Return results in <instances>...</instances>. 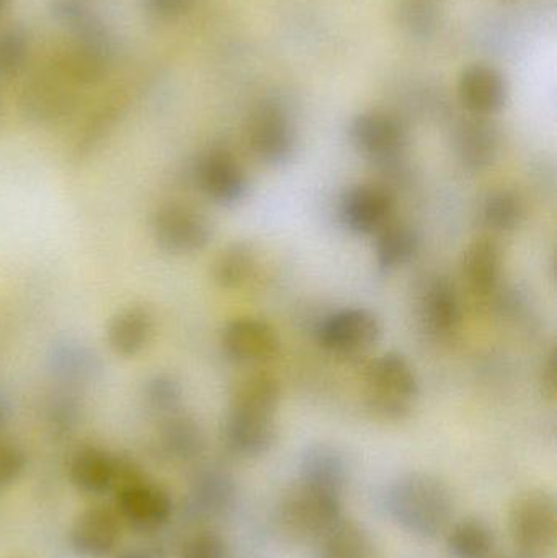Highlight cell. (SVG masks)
Wrapping results in <instances>:
<instances>
[{"mask_svg":"<svg viewBox=\"0 0 557 558\" xmlns=\"http://www.w3.org/2000/svg\"><path fill=\"white\" fill-rule=\"evenodd\" d=\"M281 387L271 374L257 373L244 377L232 392L225 423L228 448L242 458H258L277 441V413Z\"/></svg>","mask_w":557,"mask_h":558,"instance_id":"cell-1","label":"cell"},{"mask_svg":"<svg viewBox=\"0 0 557 558\" xmlns=\"http://www.w3.org/2000/svg\"><path fill=\"white\" fill-rule=\"evenodd\" d=\"M386 508L399 527L412 536L432 539L453 518V492L437 475L411 472L389 485Z\"/></svg>","mask_w":557,"mask_h":558,"instance_id":"cell-2","label":"cell"},{"mask_svg":"<svg viewBox=\"0 0 557 558\" xmlns=\"http://www.w3.org/2000/svg\"><path fill=\"white\" fill-rule=\"evenodd\" d=\"M419 396L417 374L402 354H382L363 369V399L376 418L385 422L408 418Z\"/></svg>","mask_w":557,"mask_h":558,"instance_id":"cell-3","label":"cell"},{"mask_svg":"<svg viewBox=\"0 0 557 558\" xmlns=\"http://www.w3.org/2000/svg\"><path fill=\"white\" fill-rule=\"evenodd\" d=\"M153 238L170 255H195L215 238V226L205 211L190 203H164L154 213Z\"/></svg>","mask_w":557,"mask_h":558,"instance_id":"cell-4","label":"cell"},{"mask_svg":"<svg viewBox=\"0 0 557 558\" xmlns=\"http://www.w3.org/2000/svg\"><path fill=\"white\" fill-rule=\"evenodd\" d=\"M510 534L526 557L552 553L557 539L555 498L542 490L520 495L510 510Z\"/></svg>","mask_w":557,"mask_h":558,"instance_id":"cell-5","label":"cell"},{"mask_svg":"<svg viewBox=\"0 0 557 558\" xmlns=\"http://www.w3.org/2000/svg\"><path fill=\"white\" fill-rule=\"evenodd\" d=\"M349 137L356 153L379 166H395L408 149V130L386 111H363L350 121Z\"/></svg>","mask_w":557,"mask_h":558,"instance_id":"cell-6","label":"cell"},{"mask_svg":"<svg viewBox=\"0 0 557 558\" xmlns=\"http://www.w3.org/2000/svg\"><path fill=\"white\" fill-rule=\"evenodd\" d=\"M249 146L261 162L283 167L296 156L298 133L288 111L274 101L262 104L249 120Z\"/></svg>","mask_w":557,"mask_h":558,"instance_id":"cell-7","label":"cell"},{"mask_svg":"<svg viewBox=\"0 0 557 558\" xmlns=\"http://www.w3.org/2000/svg\"><path fill=\"white\" fill-rule=\"evenodd\" d=\"M382 338V324L365 307H347L332 312L320 322L317 340L329 353L360 356L368 353Z\"/></svg>","mask_w":557,"mask_h":558,"instance_id":"cell-8","label":"cell"},{"mask_svg":"<svg viewBox=\"0 0 557 558\" xmlns=\"http://www.w3.org/2000/svg\"><path fill=\"white\" fill-rule=\"evenodd\" d=\"M342 498L296 484L278 507V521L293 536H323L342 520Z\"/></svg>","mask_w":557,"mask_h":558,"instance_id":"cell-9","label":"cell"},{"mask_svg":"<svg viewBox=\"0 0 557 558\" xmlns=\"http://www.w3.org/2000/svg\"><path fill=\"white\" fill-rule=\"evenodd\" d=\"M199 192L222 208H234L247 198L251 182L234 154L209 149L196 160L193 169Z\"/></svg>","mask_w":557,"mask_h":558,"instance_id":"cell-10","label":"cell"},{"mask_svg":"<svg viewBox=\"0 0 557 558\" xmlns=\"http://www.w3.org/2000/svg\"><path fill=\"white\" fill-rule=\"evenodd\" d=\"M221 347L228 360L239 366H264L278 356L281 340L270 322L238 317L222 328Z\"/></svg>","mask_w":557,"mask_h":558,"instance_id":"cell-11","label":"cell"},{"mask_svg":"<svg viewBox=\"0 0 557 558\" xmlns=\"http://www.w3.org/2000/svg\"><path fill=\"white\" fill-rule=\"evenodd\" d=\"M395 209V195L388 186L359 183L343 193L339 216L347 231L352 234L375 235L392 221Z\"/></svg>","mask_w":557,"mask_h":558,"instance_id":"cell-12","label":"cell"},{"mask_svg":"<svg viewBox=\"0 0 557 558\" xmlns=\"http://www.w3.org/2000/svg\"><path fill=\"white\" fill-rule=\"evenodd\" d=\"M417 315L422 327L432 337H451L460 328L463 317L455 286L444 277L428 278L419 291Z\"/></svg>","mask_w":557,"mask_h":558,"instance_id":"cell-13","label":"cell"},{"mask_svg":"<svg viewBox=\"0 0 557 558\" xmlns=\"http://www.w3.org/2000/svg\"><path fill=\"white\" fill-rule=\"evenodd\" d=\"M461 104L474 117L491 118L499 113L509 100V84L499 69L474 64L464 69L458 82Z\"/></svg>","mask_w":557,"mask_h":558,"instance_id":"cell-14","label":"cell"},{"mask_svg":"<svg viewBox=\"0 0 557 558\" xmlns=\"http://www.w3.org/2000/svg\"><path fill=\"white\" fill-rule=\"evenodd\" d=\"M453 150L458 162L464 169L470 172H484L499 157V130L489 118L470 114L455 128Z\"/></svg>","mask_w":557,"mask_h":558,"instance_id":"cell-15","label":"cell"},{"mask_svg":"<svg viewBox=\"0 0 557 558\" xmlns=\"http://www.w3.org/2000/svg\"><path fill=\"white\" fill-rule=\"evenodd\" d=\"M46 366L58 383L69 387L95 383L104 371L97 351L77 338L56 340L46 354Z\"/></svg>","mask_w":557,"mask_h":558,"instance_id":"cell-16","label":"cell"},{"mask_svg":"<svg viewBox=\"0 0 557 558\" xmlns=\"http://www.w3.org/2000/svg\"><path fill=\"white\" fill-rule=\"evenodd\" d=\"M117 507L123 520L141 531L162 526L172 514V500L162 488L137 481L123 485Z\"/></svg>","mask_w":557,"mask_h":558,"instance_id":"cell-17","label":"cell"},{"mask_svg":"<svg viewBox=\"0 0 557 558\" xmlns=\"http://www.w3.org/2000/svg\"><path fill=\"white\" fill-rule=\"evenodd\" d=\"M347 474L349 469L342 452L336 446L320 442L307 448L301 458L298 484L342 498Z\"/></svg>","mask_w":557,"mask_h":558,"instance_id":"cell-18","label":"cell"},{"mask_svg":"<svg viewBox=\"0 0 557 558\" xmlns=\"http://www.w3.org/2000/svg\"><path fill=\"white\" fill-rule=\"evenodd\" d=\"M156 335V317L143 305L121 308L107 327V341L117 356L130 360L140 356Z\"/></svg>","mask_w":557,"mask_h":558,"instance_id":"cell-19","label":"cell"},{"mask_svg":"<svg viewBox=\"0 0 557 558\" xmlns=\"http://www.w3.org/2000/svg\"><path fill=\"white\" fill-rule=\"evenodd\" d=\"M120 539L118 520L107 508H90L75 520L71 530L72 550L85 558L110 556Z\"/></svg>","mask_w":557,"mask_h":558,"instance_id":"cell-20","label":"cell"},{"mask_svg":"<svg viewBox=\"0 0 557 558\" xmlns=\"http://www.w3.org/2000/svg\"><path fill=\"white\" fill-rule=\"evenodd\" d=\"M461 268H463L464 279L476 294H493L502 279V247L496 239H476L464 251Z\"/></svg>","mask_w":557,"mask_h":558,"instance_id":"cell-21","label":"cell"},{"mask_svg":"<svg viewBox=\"0 0 557 558\" xmlns=\"http://www.w3.org/2000/svg\"><path fill=\"white\" fill-rule=\"evenodd\" d=\"M120 462L94 446L78 449L69 465V477L78 490L100 495L110 490L118 478Z\"/></svg>","mask_w":557,"mask_h":558,"instance_id":"cell-22","label":"cell"},{"mask_svg":"<svg viewBox=\"0 0 557 558\" xmlns=\"http://www.w3.org/2000/svg\"><path fill=\"white\" fill-rule=\"evenodd\" d=\"M421 247V239L411 226L392 219L375 234L376 265L383 274H392L411 264Z\"/></svg>","mask_w":557,"mask_h":558,"instance_id":"cell-23","label":"cell"},{"mask_svg":"<svg viewBox=\"0 0 557 558\" xmlns=\"http://www.w3.org/2000/svg\"><path fill=\"white\" fill-rule=\"evenodd\" d=\"M258 267L257 251L247 241L226 245L211 265V277L216 286L228 291L244 288L254 278Z\"/></svg>","mask_w":557,"mask_h":558,"instance_id":"cell-24","label":"cell"},{"mask_svg":"<svg viewBox=\"0 0 557 558\" xmlns=\"http://www.w3.org/2000/svg\"><path fill=\"white\" fill-rule=\"evenodd\" d=\"M164 451L179 461H190L202 454L205 448V433L193 416L172 413L160 429Z\"/></svg>","mask_w":557,"mask_h":558,"instance_id":"cell-25","label":"cell"},{"mask_svg":"<svg viewBox=\"0 0 557 558\" xmlns=\"http://www.w3.org/2000/svg\"><path fill=\"white\" fill-rule=\"evenodd\" d=\"M447 549L451 558H493L496 539L486 523L468 518L448 534Z\"/></svg>","mask_w":557,"mask_h":558,"instance_id":"cell-26","label":"cell"},{"mask_svg":"<svg viewBox=\"0 0 557 558\" xmlns=\"http://www.w3.org/2000/svg\"><path fill=\"white\" fill-rule=\"evenodd\" d=\"M525 218V205L512 190L499 189L487 193L481 206L483 225L497 234H509L520 228Z\"/></svg>","mask_w":557,"mask_h":558,"instance_id":"cell-27","label":"cell"},{"mask_svg":"<svg viewBox=\"0 0 557 558\" xmlns=\"http://www.w3.org/2000/svg\"><path fill=\"white\" fill-rule=\"evenodd\" d=\"M319 558H375L368 534L349 521H337L323 534Z\"/></svg>","mask_w":557,"mask_h":558,"instance_id":"cell-28","label":"cell"},{"mask_svg":"<svg viewBox=\"0 0 557 558\" xmlns=\"http://www.w3.org/2000/svg\"><path fill=\"white\" fill-rule=\"evenodd\" d=\"M193 488V500L203 513H221L228 510L234 498V482L225 472H205L199 475Z\"/></svg>","mask_w":557,"mask_h":558,"instance_id":"cell-29","label":"cell"},{"mask_svg":"<svg viewBox=\"0 0 557 558\" xmlns=\"http://www.w3.org/2000/svg\"><path fill=\"white\" fill-rule=\"evenodd\" d=\"M143 397L146 405L154 412L172 415L182 405V380L170 373L150 374L143 383Z\"/></svg>","mask_w":557,"mask_h":558,"instance_id":"cell-30","label":"cell"},{"mask_svg":"<svg viewBox=\"0 0 557 558\" xmlns=\"http://www.w3.org/2000/svg\"><path fill=\"white\" fill-rule=\"evenodd\" d=\"M29 54L28 35L19 26L0 29V78L15 77Z\"/></svg>","mask_w":557,"mask_h":558,"instance_id":"cell-31","label":"cell"},{"mask_svg":"<svg viewBox=\"0 0 557 558\" xmlns=\"http://www.w3.org/2000/svg\"><path fill=\"white\" fill-rule=\"evenodd\" d=\"M25 451L12 441H0V488L9 487L22 477L26 469Z\"/></svg>","mask_w":557,"mask_h":558,"instance_id":"cell-32","label":"cell"},{"mask_svg":"<svg viewBox=\"0 0 557 558\" xmlns=\"http://www.w3.org/2000/svg\"><path fill=\"white\" fill-rule=\"evenodd\" d=\"M182 558H229V550L218 534L199 533L185 544Z\"/></svg>","mask_w":557,"mask_h":558,"instance_id":"cell-33","label":"cell"},{"mask_svg":"<svg viewBox=\"0 0 557 558\" xmlns=\"http://www.w3.org/2000/svg\"><path fill=\"white\" fill-rule=\"evenodd\" d=\"M192 0H146L147 10L160 19H173L182 15Z\"/></svg>","mask_w":557,"mask_h":558,"instance_id":"cell-34","label":"cell"},{"mask_svg":"<svg viewBox=\"0 0 557 558\" xmlns=\"http://www.w3.org/2000/svg\"><path fill=\"white\" fill-rule=\"evenodd\" d=\"M13 416V405L10 397L0 390V433L10 425Z\"/></svg>","mask_w":557,"mask_h":558,"instance_id":"cell-35","label":"cell"},{"mask_svg":"<svg viewBox=\"0 0 557 558\" xmlns=\"http://www.w3.org/2000/svg\"><path fill=\"white\" fill-rule=\"evenodd\" d=\"M543 383H545L546 390H548L552 396H555L556 392V353L553 351L552 356H549L548 363H546V371L543 374Z\"/></svg>","mask_w":557,"mask_h":558,"instance_id":"cell-36","label":"cell"},{"mask_svg":"<svg viewBox=\"0 0 557 558\" xmlns=\"http://www.w3.org/2000/svg\"><path fill=\"white\" fill-rule=\"evenodd\" d=\"M118 558H149L144 556V554L141 553H124L123 556H120Z\"/></svg>","mask_w":557,"mask_h":558,"instance_id":"cell-37","label":"cell"},{"mask_svg":"<svg viewBox=\"0 0 557 558\" xmlns=\"http://www.w3.org/2000/svg\"><path fill=\"white\" fill-rule=\"evenodd\" d=\"M7 0H0V15H2L3 10H5Z\"/></svg>","mask_w":557,"mask_h":558,"instance_id":"cell-38","label":"cell"}]
</instances>
